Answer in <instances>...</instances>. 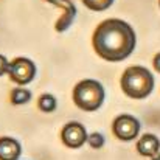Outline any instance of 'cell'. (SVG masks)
Returning a JSON list of instances; mask_svg holds the SVG:
<instances>
[{"mask_svg":"<svg viewBox=\"0 0 160 160\" xmlns=\"http://www.w3.org/2000/svg\"><path fill=\"white\" fill-rule=\"evenodd\" d=\"M87 143L90 145V148L93 149H100L104 146V135L100 134V132H93L87 137Z\"/></svg>","mask_w":160,"mask_h":160,"instance_id":"13","label":"cell"},{"mask_svg":"<svg viewBox=\"0 0 160 160\" xmlns=\"http://www.w3.org/2000/svg\"><path fill=\"white\" fill-rule=\"evenodd\" d=\"M120 84L124 95L129 98L145 100L154 90V76L146 67L132 65L124 70Z\"/></svg>","mask_w":160,"mask_h":160,"instance_id":"2","label":"cell"},{"mask_svg":"<svg viewBox=\"0 0 160 160\" xmlns=\"http://www.w3.org/2000/svg\"><path fill=\"white\" fill-rule=\"evenodd\" d=\"M39 109L45 113H50L56 109V98L50 93H45L39 98Z\"/></svg>","mask_w":160,"mask_h":160,"instance_id":"12","label":"cell"},{"mask_svg":"<svg viewBox=\"0 0 160 160\" xmlns=\"http://www.w3.org/2000/svg\"><path fill=\"white\" fill-rule=\"evenodd\" d=\"M152 64H154V68L157 70L160 73V53H157L154 56V61H152Z\"/></svg>","mask_w":160,"mask_h":160,"instance_id":"15","label":"cell"},{"mask_svg":"<svg viewBox=\"0 0 160 160\" xmlns=\"http://www.w3.org/2000/svg\"><path fill=\"white\" fill-rule=\"evenodd\" d=\"M87 131L86 128L78 123V121H70L64 126L62 132H61V138H62V143L67 146V148H72V149H76V148H81L84 143H87Z\"/></svg>","mask_w":160,"mask_h":160,"instance_id":"6","label":"cell"},{"mask_svg":"<svg viewBox=\"0 0 160 160\" xmlns=\"http://www.w3.org/2000/svg\"><path fill=\"white\" fill-rule=\"evenodd\" d=\"M140 128H142V124H140L138 118H135L134 115H128V113L118 115L112 124L113 135L121 142L135 140L140 134Z\"/></svg>","mask_w":160,"mask_h":160,"instance_id":"4","label":"cell"},{"mask_svg":"<svg viewBox=\"0 0 160 160\" xmlns=\"http://www.w3.org/2000/svg\"><path fill=\"white\" fill-rule=\"evenodd\" d=\"M22 154L20 143L12 137H0V160H19Z\"/></svg>","mask_w":160,"mask_h":160,"instance_id":"9","label":"cell"},{"mask_svg":"<svg viewBox=\"0 0 160 160\" xmlns=\"http://www.w3.org/2000/svg\"><path fill=\"white\" fill-rule=\"evenodd\" d=\"M50 5H53L56 8H59L62 11V14L59 16V19L54 23V30L58 33H64L70 28V25L73 23L75 17H76V6L72 0H45Z\"/></svg>","mask_w":160,"mask_h":160,"instance_id":"7","label":"cell"},{"mask_svg":"<svg viewBox=\"0 0 160 160\" xmlns=\"http://www.w3.org/2000/svg\"><path fill=\"white\" fill-rule=\"evenodd\" d=\"M104 98H106L104 87L97 79H82L73 89V101H75V104L79 109L86 110V112L98 110L100 107L103 106Z\"/></svg>","mask_w":160,"mask_h":160,"instance_id":"3","label":"cell"},{"mask_svg":"<svg viewBox=\"0 0 160 160\" xmlns=\"http://www.w3.org/2000/svg\"><path fill=\"white\" fill-rule=\"evenodd\" d=\"M159 3H160V0H159Z\"/></svg>","mask_w":160,"mask_h":160,"instance_id":"17","label":"cell"},{"mask_svg":"<svg viewBox=\"0 0 160 160\" xmlns=\"http://www.w3.org/2000/svg\"><path fill=\"white\" fill-rule=\"evenodd\" d=\"M31 100V92L23 89V87H19V89H14L11 92V101L12 104H27L28 101Z\"/></svg>","mask_w":160,"mask_h":160,"instance_id":"10","label":"cell"},{"mask_svg":"<svg viewBox=\"0 0 160 160\" xmlns=\"http://www.w3.org/2000/svg\"><path fill=\"white\" fill-rule=\"evenodd\" d=\"M115 0H82L84 6L92 11H106L107 8L112 6Z\"/></svg>","mask_w":160,"mask_h":160,"instance_id":"11","label":"cell"},{"mask_svg":"<svg viewBox=\"0 0 160 160\" xmlns=\"http://www.w3.org/2000/svg\"><path fill=\"white\" fill-rule=\"evenodd\" d=\"M36 64L28 59V58H16L14 61L9 62V70H8V75H9V79L16 84H20V86H25V84H30L34 76H36Z\"/></svg>","mask_w":160,"mask_h":160,"instance_id":"5","label":"cell"},{"mask_svg":"<svg viewBox=\"0 0 160 160\" xmlns=\"http://www.w3.org/2000/svg\"><path fill=\"white\" fill-rule=\"evenodd\" d=\"M152 160H160V152L156 156V157H152Z\"/></svg>","mask_w":160,"mask_h":160,"instance_id":"16","label":"cell"},{"mask_svg":"<svg viewBox=\"0 0 160 160\" xmlns=\"http://www.w3.org/2000/svg\"><path fill=\"white\" fill-rule=\"evenodd\" d=\"M92 45L95 53L104 61L120 62L132 54L137 45V36L128 22L107 19L97 27L92 36Z\"/></svg>","mask_w":160,"mask_h":160,"instance_id":"1","label":"cell"},{"mask_svg":"<svg viewBox=\"0 0 160 160\" xmlns=\"http://www.w3.org/2000/svg\"><path fill=\"white\" fill-rule=\"evenodd\" d=\"M137 151L143 157H156L160 151V140L154 134H145L137 142Z\"/></svg>","mask_w":160,"mask_h":160,"instance_id":"8","label":"cell"},{"mask_svg":"<svg viewBox=\"0 0 160 160\" xmlns=\"http://www.w3.org/2000/svg\"><path fill=\"white\" fill-rule=\"evenodd\" d=\"M8 70H9V61L3 54H0V76L8 75Z\"/></svg>","mask_w":160,"mask_h":160,"instance_id":"14","label":"cell"}]
</instances>
